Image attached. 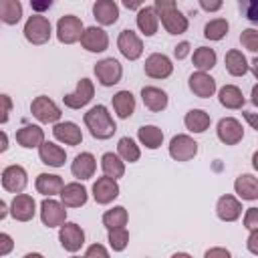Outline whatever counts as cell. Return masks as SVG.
Listing matches in <instances>:
<instances>
[{
	"instance_id": "cell-49",
	"label": "cell",
	"mask_w": 258,
	"mask_h": 258,
	"mask_svg": "<svg viewBox=\"0 0 258 258\" xmlns=\"http://www.w3.org/2000/svg\"><path fill=\"white\" fill-rule=\"evenodd\" d=\"M189 50H191V44H189L187 40H183V42H179V44L173 48V56H175L177 60H181V58H185V56L189 54Z\"/></svg>"
},
{
	"instance_id": "cell-37",
	"label": "cell",
	"mask_w": 258,
	"mask_h": 258,
	"mask_svg": "<svg viewBox=\"0 0 258 258\" xmlns=\"http://www.w3.org/2000/svg\"><path fill=\"white\" fill-rule=\"evenodd\" d=\"M216 60H218V54H216V50L214 48H210V46H200V48H196L194 50V54H191V62H194V67L198 69V71H212L214 67H216Z\"/></svg>"
},
{
	"instance_id": "cell-36",
	"label": "cell",
	"mask_w": 258,
	"mask_h": 258,
	"mask_svg": "<svg viewBox=\"0 0 258 258\" xmlns=\"http://www.w3.org/2000/svg\"><path fill=\"white\" fill-rule=\"evenodd\" d=\"M22 18V4L20 0H0V22L14 26Z\"/></svg>"
},
{
	"instance_id": "cell-33",
	"label": "cell",
	"mask_w": 258,
	"mask_h": 258,
	"mask_svg": "<svg viewBox=\"0 0 258 258\" xmlns=\"http://www.w3.org/2000/svg\"><path fill=\"white\" fill-rule=\"evenodd\" d=\"M224 64H226V71H228L232 77H244V75L248 73V69H250V67H248V58H246L244 52L238 50V48H232V50L226 52Z\"/></svg>"
},
{
	"instance_id": "cell-26",
	"label": "cell",
	"mask_w": 258,
	"mask_h": 258,
	"mask_svg": "<svg viewBox=\"0 0 258 258\" xmlns=\"http://www.w3.org/2000/svg\"><path fill=\"white\" fill-rule=\"evenodd\" d=\"M44 141V131L40 125H22L16 131V143L24 149H34Z\"/></svg>"
},
{
	"instance_id": "cell-31",
	"label": "cell",
	"mask_w": 258,
	"mask_h": 258,
	"mask_svg": "<svg viewBox=\"0 0 258 258\" xmlns=\"http://www.w3.org/2000/svg\"><path fill=\"white\" fill-rule=\"evenodd\" d=\"M113 111L119 119H129L135 113V97L131 91H117L111 99Z\"/></svg>"
},
{
	"instance_id": "cell-47",
	"label": "cell",
	"mask_w": 258,
	"mask_h": 258,
	"mask_svg": "<svg viewBox=\"0 0 258 258\" xmlns=\"http://www.w3.org/2000/svg\"><path fill=\"white\" fill-rule=\"evenodd\" d=\"M85 256H87V258H93V256L107 258V256H109V250H107L105 246H101V244H93V246H89V248L85 250Z\"/></svg>"
},
{
	"instance_id": "cell-27",
	"label": "cell",
	"mask_w": 258,
	"mask_h": 258,
	"mask_svg": "<svg viewBox=\"0 0 258 258\" xmlns=\"http://www.w3.org/2000/svg\"><path fill=\"white\" fill-rule=\"evenodd\" d=\"M64 181L60 175L56 173H38L36 175V181H34V187L38 194H42L44 198H52V196H58L60 189H62Z\"/></svg>"
},
{
	"instance_id": "cell-23",
	"label": "cell",
	"mask_w": 258,
	"mask_h": 258,
	"mask_svg": "<svg viewBox=\"0 0 258 258\" xmlns=\"http://www.w3.org/2000/svg\"><path fill=\"white\" fill-rule=\"evenodd\" d=\"M95 169H97V159L89 151H81L79 155H75V159L71 163V173L81 181L91 179L95 175Z\"/></svg>"
},
{
	"instance_id": "cell-46",
	"label": "cell",
	"mask_w": 258,
	"mask_h": 258,
	"mask_svg": "<svg viewBox=\"0 0 258 258\" xmlns=\"http://www.w3.org/2000/svg\"><path fill=\"white\" fill-rule=\"evenodd\" d=\"M12 250H14V240H12V236L6 234V232H0V256L10 254Z\"/></svg>"
},
{
	"instance_id": "cell-20",
	"label": "cell",
	"mask_w": 258,
	"mask_h": 258,
	"mask_svg": "<svg viewBox=\"0 0 258 258\" xmlns=\"http://www.w3.org/2000/svg\"><path fill=\"white\" fill-rule=\"evenodd\" d=\"M58 196H60V202H62L64 208H81L89 200V191H87V187L81 181L64 183Z\"/></svg>"
},
{
	"instance_id": "cell-41",
	"label": "cell",
	"mask_w": 258,
	"mask_h": 258,
	"mask_svg": "<svg viewBox=\"0 0 258 258\" xmlns=\"http://www.w3.org/2000/svg\"><path fill=\"white\" fill-rule=\"evenodd\" d=\"M107 242H109V246H111L113 252H123L127 248V244H129V232H127V228L125 226L111 228L109 234H107Z\"/></svg>"
},
{
	"instance_id": "cell-7",
	"label": "cell",
	"mask_w": 258,
	"mask_h": 258,
	"mask_svg": "<svg viewBox=\"0 0 258 258\" xmlns=\"http://www.w3.org/2000/svg\"><path fill=\"white\" fill-rule=\"evenodd\" d=\"M169 155L175 161H191L198 155V141L185 133L173 135L169 141Z\"/></svg>"
},
{
	"instance_id": "cell-11",
	"label": "cell",
	"mask_w": 258,
	"mask_h": 258,
	"mask_svg": "<svg viewBox=\"0 0 258 258\" xmlns=\"http://www.w3.org/2000/svg\"><path fill=\"white\" fill-rule=\"evenodd\" d=\"M0 181H2V187L10 194H20L24 191V187L28 185V173L22 165L18 163H12L8 167H4L2 175H0Z\"/></svg>"
},
{
	"instance_id": "cell-52",
	"label": "cell",
	"mask_w": 258,
	"mask_h": 258,
	"mask_svg": "<svg viewBox=\"0 0 258 258\" xmlns=\"http://www.w3.org/2000/svg\"><path fill=\"white\" fill-rule=\"evenodd\" d=\"M204 256L206 258H230V250H226V248H210V250H206Z\"/></svg>"
},
{
	"instance_id": "cell-2",
	"label": "cell",
	"mask_w": 258,
	"mask_h": 258,
	"mask_svg": "<svg viewBox=\"0 0 258 258\" xmlns=\"http://www.w3.org/2000/svg\"><path fill=\"white\" fill-rule=\"evenodd\" d=\"M83 121H85V125L89 129V133L95 139H101V141L111 139L115 135V131H117V125H115V121H113V117H111V113H109V109L105 105L91 107L85 113Z\"/></svg>"
},
{
	"instance_id": "cell-53",
	"label": "cell",
	"mask_w": 258,
	"mask_h": 258,
	"mask_svg": "<svg viewBox=\"0 0 258 258\" xmlns=\"http://www.w3.org/2000/svg\"><path fill=\"white\" fill-rule=\"evenodd\" d=\"M121 2H123V6H125L127 10H139L145 0H121Z\"/></svg>"
},
{
	"instance_id": "cell-50",
	"label": "cell",
	"mask_w": 258,
	"mask_h": 258,
	"mask_svg": "<svg viewBox=\"0 0 258 258\" xmlns=\"http://www.w3.org/2000/svg\"><path fill=\"white\" fill-rule=\"evenodd\" d=\"M52 2L54 0H30V6H32V10L36 14H42V12H46L52 6Z\"/></svg>"
},
{
	"instance_id": "cell-10",
	"label": "cell",
	"mask_w": 258,
	"mask_h": 258,
	"mask_svg": "<svg viewBox=\"0 0 258 258\" xmlns=\"http://www.w3.org/2000/svg\"><path fill=\"white\" fill-rule=\"evenodd\" d=\"M216 135L224 145H238L244 139V125L236 117H222L218 121Z\"/></svg>"
},
{
	"instance_id": "cell-18",
	"label": "cell",
	"mask_w": 258,
	"mask_h": 258,
	"mask_svg": "<svg viewBox=\"0 0 258 258\" xmlns=\"http://www.w3.org/2000/svg\"><path fill=\"white\" fill-rule=\"evenodd\" d=\"M187 87L189 91L200 97V99H210L216 93V79L212 75H208L206 71H196L189 75L187 79Z\"/></svg>"
},
{
	"instance_id": "cell-42",
	"label": "cell",
	"mask_w": 258,
	"mask_h": 258,
	"mask_svg": "<svg viewBox=\"0 0 258 258\" xmlns=\"http://www.w3.org/2000/svg\"><path fill=\"white\" fill-rule=\"evenodd\" d=\"M240 42H242V46H244L246 50H250L252 54H256V52H258V30H256V28H246V30H242Z\"/></svg>"
},
{
	"instance_id": "cell-6",
	"label": "cell",
	"mask_w": 258,
	"mask_h": 258,
	"mask_svg": "<svg viewBox=\"0 0 258 258\" xmlns=\"http://www.w3.org/2000/svg\"><path fill=\"white\" fill-rule=\"evenodd\" d=\"M83 20L75 14H64L58 18L56 22V38L62 44H75L79 42L81 34H83Z\"/></svg>"
},
{
	"instance_id": "cell-8",
	"label": "cell",
	"mask_w": 258,
	"mask_h": 258,
	"mask_svg": "<svg viewBox=\"0 0 258 258\" xmlns=\"http://www.w3.org/2000/svg\"><path fill=\"white\" fill-rule=\"evenodd\" d=\"M93 95H95V85H93V81L87 79V77H83V79L77 83V89H75L73 93H67V95L62 97V103H64V107L77 111V109H83L85 105H89L91 99H93Z\"/></svg>"
},
{
	"instance_id": "cell-12",
	"label": "cell",
	"mask_w": 258,
	"mask_h": 258,
	"mask_svg": "<svg viewBox=\"0 0 258 258\" xmlns=\"http://www.w3.org/2000/svg\"><path fill=\"white\" fill-rule=\"evenodd\" d=\"M143 71L149 79H167L171 77L173 73V62L167 54L163 52H153L145 58V64H143Z\"/></svg>"
},
{
	"instance_id": "cell-38",
	"label": "cell",
	"mask_w": 258,
	"mask_h": 258,
	"mask_svg": "<svg viewBox=\"0 0 258 258\" xmlns=\"http://www.w3.org/2000/svg\"><path fill=\"white\" fill-rule=\"evenodd\" d=\"M117 155H119L123 161L135 163V161H139V157H141V149H139V145L135 143V139H131V137H121V139L117 141Z\"/></svg>"
},
{
	"instance_id": "cell-56",
	"label": "cell",
	"mask_w": 258,
	"mask_h": 258,
	"mask_svg": "<svg viewBox=\"0 0 258 258\" xmlns=\"http://www.w3.org/2000/svg\"><path fill=\"white\" fill-rule=\"evenodd\" d=\"M256 95H258V87L254 85V87H252V103H254V105H258V97H256Z\"/></svg>"
},
{
	"instance_id": "cell-3",
	"label": "cell",
	"mask_w": 258,
	"mask_h": 258,
	"mask_svg": "<svg viewBox=\"0 0 258 258\" xmlns=\"http://www.w3.org/2000/svg\"><path fill=\"white\" fill-rule=\"evenodd\" d=\"M24 38L30 42V44H46L52 36V26L48 22L46 16H40V14H32L28 16V20L24 22Z\"/></svg>"
},
{
	"instance_id": "cell-4",
	"label": "cell",
	"mask_w": 258,
	"mask_h": 258,
	"mask_svg": "<svg viewBox=\"0 0 258 258\" xmlns=\"http://www.w3.org/2000/svg\"><path fill=\"white\" fill-rule=\"evenodd\" d=\"M93 73H95L99 85H103V87H113V85H117V83L121 81V77H123V67H121V62H119L117 58L107 56V58H101V60L93 67Z\"/></svg>"
},
{
	"instance_id": "cell-35",
	"label": "cell",
	"mask_w": 258,
	"mask_h": 258,
	"mask_svg": "<svg viewBox=\"0 0 258 258\" xmlns=\"http://www.w3.org/2000/svg\"><path fill=\"white\" fill-rule=\"evenodd\" d=\"M137 139L147 149H159L163 143V131L157 125H143L137 129Z\"/></svg>"
},
{
	"instance_id": "cell-15",
	"label": "cell",
	"mask_w": 258,
	"mask_h": 258,
	"mask_svg": "<svg viewBox=\"0 0 258 258\" xmlns=\"http://www.w3.org/2000/svg\"><path fill=\"white\" fill-rule=\"evenodd\" d=\"M40 220L46 228H58L62 222H67V210L62 206V202L44 198L40 204Z\"/></svg>"
},
{
	"instance_id": "cell-34",
	"label": "cell",
	"mask_w": 258,
	"mask_h": 258,
	"mask_svg": "<svg viewBox=\"0 0 258 258\" xmlns=\"http://www.w3.org/2000/svg\"><path fill=\"white\" fill-rule=\"evenodd\" d=\"M101 169L107 177H113V179H119L125 175V161L113 153V151H107L101 155Z\"/></svg>"
},
{
	"instance_id": "cell-32",
	"label": "cell",
	"mask_w": 258,
	"mask_h": 258,
	"mask_svg": "<svg viewBox=\"0 0 258 258\" xmlns=\"http://www.w3.org/2000/svg\"><path fill=\"white\" fill-rule=\"evenodd\" d=\"M210 113H206L204 109H189L183 117V125L191 133H206L210 129Z\"/></svg>"
},
{
	"instance_id": "cell-16",
	"label": "cell",
	"mask_w": 258,
	"mask_h": 258,
	"mask_svg": "<svg viewBox=\"0 0 258 258\" xmlns=\"http://www.w3.org/2000/svg\"><path fill=\"white\" fill-rule=\"evenodd\" d=\"M81 46L89 52H103L109 48V34L101 26H87L81 34Z\"/></svg>"
},
{
	"instance_id": "cell-40",
	"label": "cell",
	"mask_w": 258,
	"mask_h": 258,
	"mask_svg": "<svg viewBox=\"0 0 258 258\" xmlns=\"http://www.w3.org/2000/svg\"><path fill=\"white\" fill-rule=\"evenodd\" d=\"M228 30H230V24H228L226 18H212V20L206 22V26H204V36H206L208 40L218 42V40H222V38L228 34Z\"/></svg>"
},
{
	"instance_id": "cell-28",
	"label": "cell",
	"mask_w": 258,
	"mask_h": 258,
	"mask_svg": "<svg viewBox=\"0 0 258 258\" xmlns=\"http://www.w3.org/2000/svg\"><path fill=\"white\" fill-rule=\"evenodd\" d=\"M135 22H137V28L141 30L143 36H153L159 28V18L153 10V6H141L137 10V16H135Z\"/></svg>"
},
{
	"instance_id": "cell-1",
	"label": "cell",
	"mask_w": 258,
	"mask_h": 258,
	"mask_svg": "<svg viewBox=\"0 0 258 258\" xmlns=\"http://www.w3.org/2000/svg\"><path fill=\"white\" fill-rule=\"evenodd\" d=\"M153 10H155L161 26L165 28V32L177 36L187 30V26H189L187 16L175 6V0H155Z\"/></svg>"
},
{
	"instance_id": "cell-5",
	"label": "cell",
	"mask_w": 258,
	"mask_h": 258,
	"mask_svg": "<svg viewBox=\"0 0 258 258\" xmlns=\"http://www.w3.org/2000/svg\"><path fill=\"white\" fill-rule=\"evenodd\" d=\"M58 242H60L62 250L75 254L85 244V230L77 222H62L58 226Z\"/></svg>"
},
{
	"instance_id": "cell-39",
	"label": "cell",
	"mask_w": 258,
	"mask_h": 258,
	"mask_svg": "<svg viewBox=\"0 0 258 258\" xmlns=\"http://www.w3.org/2000/svg\"><path fill=\"white\" fill-rule=\"evenodd\" d=\"M127 222H129V214H127V210H125L123 206H113L111 210H107V212L103 214V226H105L107 230L127 226Z\"/></svg>"
},
{
	"instance_id": "cell-24",
	"label": "cell",
	"mask_w": 258,
	"mask_h": 258,
	"mask_svg": "<svg viewBox=\"0 0 258 258\" xmlns=\"http://www.w3.org/2000/svg\"><path fill=\"white\" fill-rule=\"evenodd\" d=\"M38 157L44 165L48 167H62L64 161H67V151L58 145V143H52V141H42L38 145Z\"/></svg>"
},
{
	"instance_id": "cell-22",
	"label": "cell",
	"mask_w": 258,
	"mask_h": 258,
	"mask_svg": "<svg viewBox=\"0 0 258 258\" xmlns=\"http://www.w3.org/2000/svg\"><path fill=\"white\" fill-rule=\"evenodd\" d=\"M141 101L145 105V109L153 111V113H161L167 109V103H169V97L163 89L159 87H153V85H147L141 89Z\"/></svg>"
},
{
	"instance_id": "cell-17",
	"label": "cell",
	"mask_w": 258,
	"mask_h": 258,
	"mask_svg": "<svg viewBox=\"0 0 258 258\" xmlns=\"http://www.w3.org/2000/svg\"><path fill=\"white\" fill-rule=\"evenodd\" d=\"M119 183H117V179H113V177H107V175H103V177H97V181L93 183V200L97 202V204H101V206H107V204H111L113 200H117L119 198Z\"/></svg>"
},
{
	"instance_id": "cell-29",
	"label": "cell",
	"mask_w": 258,
	"mask_h": 258,
	"mask_svg": "<svg viewBox=\"0 0 258 258\" xmlns=\"http://www.w3.org/2000/svg\"><path fill=\"white\" fill-rule=\"evenodd\" d=\"M218 101H220L222 107L234 111V109H242L244 107L246 97H244V93H242L240 87H236V85H224L218 91Z\"/></svg>"
},
{
	"instance_id": "cell-21",
	"label": "cell",
	"mask_w": 258,
	"mask_h": 258,
	"mask_svg": "<svg viewBox=\"0 0 258 258\" xmlns=\"http://www.w3.org/2000/svg\"><path fill=\"white\" fill-rule=\"evenodd\" d=\"M216 216L222 222H236L242 216V202L232 194L220 196L216 202Z\"/></svg>"
},
{
	"instance_id": "cell-51",
	"label": "cell",
	"mask_w": 258,
	"mask_h": 258,
	"mask_svg": "<svg viewBox=\"0 0 258 258\" xmlns=\"http://www.w3.org/2000/svg\"><path fill=\"white\" fill-rule=\"evenodd\" d=\"M246 246H248V250L254 256H258V230H250V236L246 240Z\"/></svg>"
},
{
	"instance_id": "cell-54",
	"label": "cell",
	"mask_w": 258,
	"mask_h": 258,
	"mask_svg": "<svg viewBox=\"0 0 258 258\" xmlns=\"http://www.w3.org/2000/svg\"><path fill=\"white\" fill-rule=\"evenodd\" d=\"M8 149V135L4 131H0V153H4Z\"/></svg>"
},
{
	"instance_id": "cell-9",
	"label": "cell",
	"mask_w": 258,
	"mask_h": 258,
	"mask_svg": "<svg viewBox=\"0 0 258 258\" xmlns=\"http://www.w3.org/2000/svg\"><path fill=\"white\" fill-rule=\"evenodd\" d=\"M30 113H32V117H36L40 123H56L58 119H60V107L52 101V99H48V97H44V95H38V97H34L32 99V103H30Z\"/></svg>"
},
{
	"instance_id": "cell-19",
	"label": "cell",
	"mask_w": 258,
	"mask_h": 258,
	"mask_svg": "<svg viewBox=\"0 0 258 258\" xmlns=\"http://www.w3.org/2000/svg\"><path fill=\"white\" fill-rule=\"evenodd\" d=\"M52 135L58 143H64V145H81L83 143V131L75 121L52 123Z\"/></svg>"
},
{
	"instance_id": "cell-30",
	"label": "cell",
	"mask_w": 258,
	"mask_h": 258,
	"mask_svg": "<svg viewBox=\"0 0 258 258\" xmlns=\"http://www.w3.org/2000/svg\"><path fill=\"white\" fill-rule=\"evenodd\" d=\"M234 191L238 194V198L246 202H254L258 200V179L252 173H242L234 181Z\"/></svg>"
},
{
	"instance_id": "cell-43",
	"label": "cell",
	"mask_w": 258,
	"mask_h": 258,
	"mask_svg": "<svg viewBox=\"0 0 258 258\" xmlns=\"http://www.w3.org/2000/svg\"><path fill=\"white\" fill-rule=\"evenodd\" d=\"M12 113V99L6 93H0V123H8Z\"/></svg>"
},
{
	"instance_id": "cell-45",
	"label": "cell",
	"mask_w": 258,
	"mask_h": 258,
	"mask_svg": "<svg viewBox=\"0 0 258 258\" xmlns=\"http://www.w3.org/2000/svg\"><path fill=\"white\" fill-rule=\"evenodd\" d=\"M244 228L250 230H258V208H248L244 214Z\"/></svg>"
},
{
	"instance_id": "cell-55",
	"label": "cell",
	"mask_w": 258,
	"mask_h": 258,
	"mask_svg": "<svg viewBox=\"0 0 258 258\" xmlns=\"http://www.w3.org/2000/svg\"><path fill=\"white\" fill-rule=\"evenodd\" d=\"M8 214H10V212H8V204H6V202L0 198V220H4Z\"/></svg>"
},
{
	"instance_id": "cell-25",
	"label": "cell",
	"mask_w": 258,
	"mask_h": 258,
	"mask_svg": "<svg viewBox=\"0 0 258 258\" xmlns=\"http://www.w3.org/2000/svg\"><path fill=\"white\" fill-rule=\"evenodd\" d=\"M93 18L101 26H111L119 20V6L115 4V0H95Z\"/></svg>"
},
{
	"instance_id": "cell-13",
	"label": "cell",
	"mask_w": 258,
	"mask_h": 258,
	"mask_svg": "<svg viewBox=\"0 0 258 258\" xmlns=\"http://www.w3.org/2000/svg\"><path fill=\"white\" fill-rule=\"evenodd\" d=\"M117 48L127 60H137L143 54V40L131 28H125L117 36Z\"/></svg>"
},
{
	"instance_id": "cell-44",
	"label": "cell",
	"mask_w": 258,
	"mask_h": 258,
	"mask_svg": "<svg viewBox=\"0 0 258 258\" xmlns=\"http://www.w3.org/2000/svg\"><path fill=\"white\" fill-rule=\"evenodd\" d=\"M240 2V10L246 14V18L250 22H258V12H256V0H238Z\"/></svg>"
},
{
	"instance_id": "cell-14",
	"label": "cell",
	"mask_w": 258,
	"mask_h": 258,
	"mask_svg": "<svg viewBox=\"0 0 258 258\" xmlns=\"http://www.w3.org/2000/svg\"><path fill=\"white\" fill-rule=\"evenodd\" d=\"M8 212L16 222H30L36 214V202L28 194H22V191L14 194V200L8 206Z\"/></svg>"
},
{
	"instance_id": "cell-48",
	"label": "cell",
	"mask_w": 258,
	"mask_h": 258,
	"mask_svg": "<svg viewBox=\"0 0 258 258\" xmlns=\"http://www.w3.org/2000/svg\"><path fill=\"white\" fill-rule=\"evenodd\" d=\"M198 2L204 12H218L224 6V0H198Z\"/></svg>"
}]
</instances>
